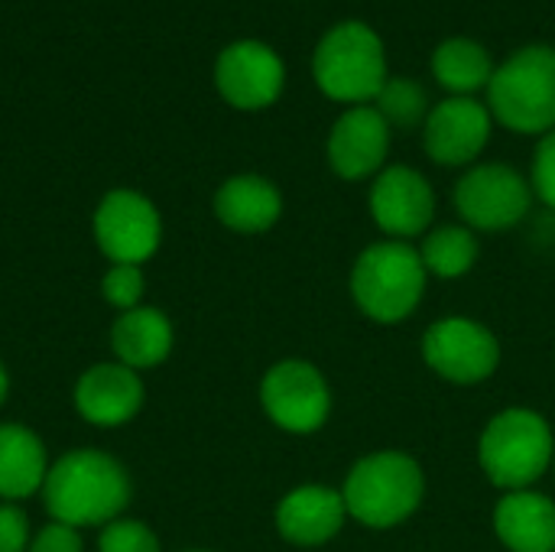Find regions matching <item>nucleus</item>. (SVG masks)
<instances>
[{
    "mask_svg": "<svg viewBox=\"0 0 555 552\" xmlns=\"http://www.w3.org/2000/svg\"><path fill=\"white\" fill-rule=\"evenodd\" d=\"M143 293H146V277H143V267L137 264H111L101 277V296L117 312L137 309Z\"/></svg>",
    "mask_w": 555,
    "mask_h": 552,
    "instance_id": "obj_24",
    "label": "nucleus"
},
{
    "mask_svg": "<svg viewBox=\"0 0 555 552\" xmlns=\"http://www.w3.org/2000/svg\"><path fill=\"white\" fill-rule=\"evenodd\" d=\"M420 257L426 264V273H436L442 280H455V277H465L475 267V260H478V238H475L472 228L449 224V228L433 231L423 241Z\"/></svg>",
    "mask_w": 555,
    "mask_h": 552,
    "instance_id": "obj_22",
    "label": "nucleus"
},
{
    "mask_svg": "<svg viewBox=\"0 0 555 552\" xmlns=\"http://www.w3.org/2000/svg\"><path fill=\"white\" fill-rule=\"evenodd\" d=\"M423 358L439 377L452 384H481L498 371L501 345L485 325L452 316L423 335Z\"/></svg>",
    "mask_w": 555,
    "mask_h": 552,
    "instance_id": "obj_11",
    "label": "nucleus"
},
{
    "mask_svg": "<svg viewBox=\"0 0 555 552\" xmlns=\"http://www.w3.org/2000/svg\"><path fill=\"white\" fill-rule=\"evenodd\" d=\"M98 552H163L159 537L137 517H117L101 527Z\"/></svg>",
    "mask_w": 555,
    "mask_h": 552,
    "instance_id": "obj_25",
    "label": "nucleus"
},
{
    "mask_svg": "<svg viewBox=\"0 0 555 552\" xmlns=\"http://www.w3.org/2000/svg\"><path fill=\"white\" fill-rule=\"evenodd\" d=\"M39 495L49 521L85 530L107 527L111 521L124 517L133 485L114 455L101 449H75L49 465Z\"/></svg>",
    "mask_w": 555,
    "mask_h": 552,
    "instance_id": "obj_1",
    "label": "nucleus"
},
{
    "mask_svg": "<svg viewBox=\"0 0 555 552\" xmlns=\"http://www.w3.org/2000/svg\"><path fill=\"white\" fill-rule=\"evenodd\" d=\"M533 185L524 172L504 163H481L455 185V208L475 231H504L527 218Z\"/></svg>",
    "mask_w": 555,
    "mask_h": 552,
    "instance_id": "obj_9",
    "label": "nucleus"
},
{
    "mask_svg": "<svg viewBox=\"0 0 555 552\" xmlns=\"http://www.w3.org/2000/svg\"><path fill=\"white\" fill-rule=\"evenodd\" d=\"M29 517L20 504H0V552L29 550Z\"/></svg>",
    "mask_w": 555,
    "mask_h": 552,
    "instance_id": "obj_27",
    "label": "nucleus"
},
{
    "mask_svg": "<svg viewBox=\"0 0 555 552\" xmlns=\"http://www.w3.org/2000/svg\"><path fill=\"white\" fill-rule=\"evenodd\" d=\"M494 534L511 552H555V504L546 495L511 491L494 508Z\"/></svg>",
    "mask_w": 555,
    "mask_h": 552,
    "instance_id": "obj_20",
    "label": "nucleus"
},
{
    "mask_svg": "<svg viewBox=\"0 0 555 552\" xmlns=\"http://www.w3.org/2000/svg\"><path fill=\"white\" fill-rule=\"evenodd\" d=\"M478 459L491 485L504 491H527L553 465L555 442L550 423L524 407L504 410L485 426Z\"/></svg>",
    "mask_w": 555,
    "mask_h": 552,
    "instance_id": "obj_6",
    "label": "nucleus"
},
{
    "mask_svg": "<svg viewBox=\"0 0 555 552\" xmlns=\"http://www.w3.org/2000/svg\"><path fill=\"white\" fill-rule=\"evenodd\" d=\"M260 403L273 426L306 436L325 426L332 410V390L315 364L286 358L263 374Z\"/></svg>",
    "mask_w": 555,
    "mask_h": 552,
    "instance_id": "obj_8",
    "label": "nucleus"
},
{
    "mask_svg": "<svg viewBox=\"0 0 555 552\" xmlns=\"http://www.w3.org/2000/svg\"><path fill=\"white\" fill-rule=\"evenodd\" d=\"M371 215L390 238H416L436 215V192L413 166H387L371 185Z\"/></svg>",
    "mask_w": 555,
    "mask_h": 552,
    "instance_id": "obj_13",
    "label": "nucleus"
},
{
    "mask_svg": "<svg viewBox=\"0 0 555 552\" xmlns=\"http://www.w3.org/2000/svg\"><path fill=\"white\" fill-rule=\"evenodd\" d=\"M348 517L341 491L322 485L293 488L276 508V530L293 547H322L328 543Z\"/></svg>",
    "mask_w": 555,
    "mask_h": 552,
    "instance_id": "obj_16",
    "label": "nucleus"
},
{
    "mask_svg": "<svg viewBox=\"0 0 555 552\" xmlns=\"http://www.w3.org/2000/svg\"><path fill=\"white\" fill-rule=\"evenodd\" d=\"M185 552H208V550H185Z\"/></svg>",
    "mask_w": 555,
    "mask_h": 552,
    "instance_id": "obj_30",
    "label": "nucleus"
},
{
    "mask_svg": "<svg viewBox=\"0 0 555 552\" xmlns=\"http://www.w3.org/2000/svg\"><path fill=\"white\" fill-rule=\"evenodd\" d=\"M488 111L514 133L555 130V46L530 42L511 52L488 85Z\"/></svg>",
    "mask_w": 555,
    "mask_h": 552,
    "instance_id": "obj_3",
    "label": "nucleus"
},
{
    "mask_svg": "<svg viewBox=\"0 0 555 552\" xmlns=\"http://www.w3.org/2000/svg\"><path fill=\"white\" fill-rule=\"evenodd\" d=\"M218 94L237 111H263L276 104L286 85V65L276 49L260 39H237L215 62Z\"/></svg>",
    "mask_w": 555,
    "mask_h": 552,
    "instance_id": "obj_10",
    "label": "nucleus"
},
{
    "mask_svg": "<svg viewBox=\"0 0 555 552\" xmlns=\"http://www.w3.org/2000/svg\"><path fill=\"white\" fill-rule=\"evenodd\" d=\"M533 192L555 211V130H550L533 156V176H530Z\"/></svg>",
    "mask_w": 555,
    "mask_h": 552,
    "instance_id": "obj_26",
    "label": "nucleus"
},
{
    "mask_svg": "<svg viewBox=\"0 0 555 552\" xmlns=\"http://www.w3.org/2000/svg\"><path fill=\"white\" fill-rule=\"evenodd\" d=\"M91 234L111 264L143 267L163 244V218L143 192L111 189L91 215Z\"/></svg>",
    "mask_w": 555,
    "mask_h": 552,
    "instance_id": "obj_7",
    "label": "nucleus"
},
{
    "mask_svg": "<svg viewBox=\"0 0 555 552\" xmlns=\"http://www.w3.org/2000/svg\"><path fill=\"white\" fill-rule=\"evenodd\" d=\"M423 293L426 264L406 241L371 244L351 270V296L358 309L380 325L410 319Z\"/></svg>",
    "mask_w": 555,
    "mask_h": 552,
    "instance_id": "obj_5",
    "label": "nucleus"
},
{
    "mask_svg": "<svg viewBox=\"0 0 555 552\" xmlns=\"http://www.w3.org/2000/svg\"><path fill=\"white\" fill-rule=\"evenodd\" d=\"M26 552H85V543H81V534L75 527L49 521L46 527H39L33 534Z\"/></svg>",
    "mask_w": 555,
    "mask_h": 552,
    "instance_id": "obj_28",
    "label": "nucleus"
},
{
    "mask_svg": "<svg viewBox=\"0 0 555 552\" xmlns=\"http://www.w3.org/2000/svg\"><path fill=\"white\" fill-rule=\"evenodd\" d=\"M390 153V124L374 104L348 107L328 133V163L335 176L358 182L384 169Z\"/></svg>",
    "mask_w": 555,
    "mask_h": 552,
    "instance_id": "obj_15",
    "label": "nucleus"
},
{
    "mask_svg": "<svg viewBox=\"0 0 555 552\" xmlns=\"http://www.w3.org/2000/svg\"><path fill=\"white\" fill-rule=\"evenodd\" d=\"M172 322L156 306H137L130 312H120L111 325V351L114 361L140 371L159 368L172 355Z\"/></svg>",
    "mask_w": 555,
    "mask_h": 552,
    "instance_id": "obj_18",
    "label": "nucleus"
},
{
    "mask_svg": "<svg viewBox=\"0 0 555 552\" xmlns=\"http://www.w3.org/2000/svg\"><path fill=\"white\" fill-rule=\"evenodd\" d=\"M215 215L224 228L237 234H263L280 221L283 195L270 179L257 172H241L218 185Z\"/></svg>",
    "mask_w": 555,
    "mask_h": 552,
    "instance_id": "obj_17",
    "label": "nucleus"
},
{
    "mask_svg": "<svg viewBox=\"0 0 555 552\" xmlns=\"http://www.w3.org/2000/svg\"><path fill=\"white\" fill-rule=\"evenodd\" d=\"M374 107L377 114L393 127L400 130H413L420 124H426L433 104H429V91L416 81V78H387V85L380 88V94L374 98Z\"/></svg>",
    "mask_w": 555,
    "mask_h": 552,
    "instance_id": "obj_23",
    "label": "nucleus"
},
{
    "mask_svg": "<svg viewBox=\"0 0 555 552\" xmlns=\"http://www.w3.org/2000/svg\"><path fill=\"white\" fill-rule=\"evenodd\" d=\"M49 455L42 439L23 423H0V501L20 504L42 491Z\"/></svg>",
    "mask_w": 555,
    "mask_h": 552,
    "instance_id": "obj_19",
    "label": "nucleus"
},
{
    "mask_svg": "<svg viewBox=\"0 0 555 552\" xmlns=\"http://www.w3.org/2000/svg\"><path fill=\"white\" fill-rule=\"evenodd\" d=\"M491 127L494 117L488 104H481L478 98L449 94L446 101L433 104L423 124V146L439 166H468L485 153Z\"/></svg>",
    "mask_w": 555,
    "mask_h": 552,
    "instance_id": "obj_12",
    "label": "nucleus"
},
{
    "mask_svg": "<svg viewBox=\"0 0 555 552\" xmlns=\"http://www.w3.org/2000/svg\"><path fill=\"white\" fill-rule=\"evenodd\" d=\"M423 468L403 452H374L361 459L341 488L348 514L371 530H390L410 521L423 504Z\"/></svg>",
    "mask_w": 555,
    "mask_h": 552,
    "instance_id": "obj_4",
    "label": "nucleus"
},
{
    "mask_svg": "<svg viewBox=\"0 0 555 552\" xmlns=\"http://www.w3.org/2000/svg\"><path fill=\"white\" fill-rule=\"evenodd\" d=\"M312 78L319 91L338 104H374L390 78L380 33L364 20L335 23L312 52Z\"/></svg>",
    "mask_w": 555,
    "mask_h": 552,
    "instance_id": "obj_2",
    "label": "nucleus"
},
{
    "mask_svg": "<svg viewBox=\"0 0 555 552\" xmlns=\"http://www.w3.org/2000/svg\"><path fill=\"white\" fill-rule=\"evenodd\" d=\"M75 410L88 426L98 429H117L137 420L143 410V381L133 368L120 361H101L91 364L78 381H75Z\"/></svg>",
    "mask_w": 555,
    "mask_h": 552,
    "instance_id": "obj_14",
    "label": "nucleus"
},
{
    "mask_svg": "<svg viewBox=\"0 0 555 552\" xmlns=\"http://www.w3.org/2000/svg\"><path fill=\"white\" fill-rule=\"evenodd\" d=\"M494 68L498 65L491 52L472 36H449L433 52V78L459 98H475L478 91H488Z\"/></svg>",
    "mask_w": 555,
    "mask_h": 552,
    "instance_id": "obj_21",
    "label": "nucleus"
},
{
    "mask_svg": "<svg viewBox=\"0 0 555 552\" xmlns=\"http://www.w3.org/2000/svg\"><path fill=\"white\" fill-rule=\"evenodd\" d=\"M7 394H10V374H7V368L0 361V407L7 403Z\"/></svg>",
    "mask_w": 555,
    "mask_h": 552,
    "instance_id": "obj_29",
    "label": "nucleus"
}]
</instances>
